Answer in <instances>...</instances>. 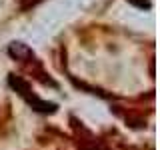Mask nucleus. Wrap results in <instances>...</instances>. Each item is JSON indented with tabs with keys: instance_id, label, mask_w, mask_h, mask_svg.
I'll return each instance as SVG.
<instances>
[{
	"instance_id": "423d86ee",
	"label": "nucleus",
	"mask_w": 160,
	"mask_h": 150,
	"mask_svg": "<svg viewBox=\"0 0 160 150\" xmlns=\"http://www.w3.org/2000/svg\"><path fill=\"white\" fill-rule=\"evenodd\" d=\"M80 150H104V146H100V144H92V146H82Z\"/></svg>"
},
{
	"instance_id": "f257e3e1",
	"label": "nucleus",
	"mask_w": 160,
	"mask_h": 150,
	"mask_svg": "<svg viewBox=\"0 0 160 150\" xmlns=\"http://www.w3.org/2000/svg\"><path fill=\"white\" fill-rule=\"evenodd\" d=\"M8 54H10V58L20 60V62H26V60L34 58L32 48H30L28 44L20 42V40H14V42H10V44H8Z\"/></svg>"
},
{
	"instance_id": "39448f33",
	"label": "nucleus",
	"mask_w": 160,
	"mask_h": 150,
	"mask_svg": "<svg viewBox=\"0 0 160 150\" xmlns=\"http://www.w3.org/2000/svg\"><path fill=\"white\" fill-rule=\"evenodd\" d=\"M40 2H44V0H20V8H22V10H30V8L38 6Z\"/></svg>"
},
{
	"instance_id": "7ed1b4c3",
	"label": "nucleus",
	"mask_w": 160,
	"mask_h": 150,
	"mask_svg": "<svg viewBox=\"0 0 160 150\" xmlns=\"http://www.w3.org/2000/svg\"><path fill=\"white\" fill-rule=\"evenodd\" d=\"M8 86L12 88L18 96H22V98H26L28 94H32V92H30V82L26 78L18 76V74H8Z\"/></svg>"
},
{
	"instance_id": "20e7f679",
	"label": "nucleus",
	"mask_w": 160,
	"mask_h": 150,
	"mask_svg": "<svg viewBox=\"0 0 160 150\" xmlns=\"http://www.w3.org/2000/svg\"><path fill=\"white\" fill-rule=\"evenodd\" d=\"M126 2L132 4V6H136V8H142V10H150V8H152L150 0H126Z\"/></svg>"
},
{
	"instance_id": "f03ea898",
	"label": "nucleus",
	"mask_w": 160,
	"mask_h": 150,
	"mask_svg": "<svg viewBox=\"0 0 160 150\" xmlns=\"http://www.w3.org/2000/svg\"><path fill=\"white\" fill-rule=\"evenodd\" d=\"M24 100L32 106V110H36V112H40V114H54L58 110L56 102H48V100H42V98L34 96V94H28Z\"/></svg>"
}]
</instances>
